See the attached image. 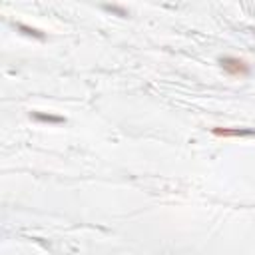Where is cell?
Masks as SVG:
<instances>
[{
    "mask_svg": "<svg viewBox=\"0 0 255 255\" xmlns=\"http://www.w3.org/2000/svg\"><path fill=\"white\" fill-rule=\"evenodd\" d=\"M18 28H20L24 34H30V36H38V38H42V32H38L36 28H28V26H24V24H20Z\"/></svg>",
    "mask_w": 255,
    "mask_h": 255,
    "instance_id": "277c9868",
    "label": "cell"
},
{
    "mask_svg": "<svg viewBox=\"0 0 255 255\" xmlns=\"http://www.w3.org/2000/svg\"><path fill=\"white\" fill-rule=\"evenodd\" d=\"M223 70L231 76H245L249 72V64L243 60V58H233V56H225L219 60Z\"/></svg>",
    "mask_w": 255,
    "mask_h": 255,
    "instance_id": "6da1fadb",
    "label": "cell"
},
{
    "mask_svg": "<svg viewBox=\"0 0 255 255\" xmlns=\"http://www.w3.org/2000/svg\"><path fill=\"white\" fill-rule=\"evenodd\" d=\"M213 135L219 137H241V135H253V129H241V128H213Z\"/></svg>",
    "mask_w": 255,
    "mask_h": 255,
    "instance_id": "7a4b0ae2",
    "label": "cell"
},
{
    "mask_svg": "<svg viewBox=\"0 0 255 255\" xmlns=\"http://www.w3.org/2000/svg\"><path fill=\"white\" fill-rule=\"evenodd\" d=\"M32 118H34V120H38V122H48V124H62V122H64V118H60V116L40 114V112H34V114H32Z\"/></svg>",
    "mask_w": 255,
    "mask_h": 255,
    "instance_id": "3957f363",
    "label": "cell"
},
{
    "mask_svg": "<svg viewBox=\"0 0 255 255\" xmlns=\"http://www.w3.org/2000/svg\"><path fill=\"white\" fill-rule=\"evenodd\" d=\"M106 8H108V10H112V12H118L120 16H126V12H124L122 8H116V6H106Z\"/></svg>",
    "mask_w": 255,
    "mask_h": 255,
    "instance_id": "5b68a950",
    "label": "cell"
}]
</instances>
